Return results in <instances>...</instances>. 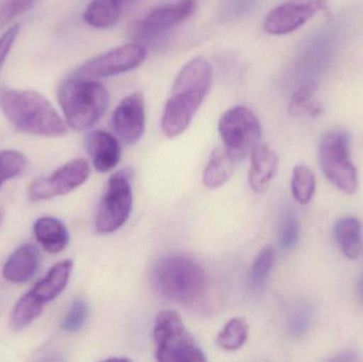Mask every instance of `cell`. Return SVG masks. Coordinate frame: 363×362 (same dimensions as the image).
<instances>
[{
    "label": "cell",
    "instance_id": "6da1fadb",
    "mask_svg": "<svg viewBox=\"0 0 363 362\" xmlns=\"http://www.w3.org/2000/svg\"><path fill=\"white\" fill-rule=\"evenodd\" d=\"M213 81V68L203 57H194L182 67L164 108L162 131L177 137L187 130L200 110Z\"/></svg>",
    "mask_w": 363,
    "mask_h": 362
},
{
    "label": "cell",
    "instance_id": "7a4b0ae2",
    "mask_svg": "<svg viewBox=\"0 0 363 362\" xmlns=\"http://www.w3.org/2000/svg\"><path fill=\"white\" fill-rule=\"evenodd\" d=\"M150 282L157 295L186 306L198 305L206 295L204 269L186 255H167L157 259L151 269Z\"/></svg>",
    "mask_w": 363,
    "mask_h": 362
},
{
    "label": "cell",
    "instance_id": "3957f363",
    "mask_svg": "<svg viewBox=\"0 0 363 362\" xmlns=\"http://www.w3.org/2000/svg\"><path fill=\"white\" fill-rule=\"evenodd\" d=\"M0 108L6 119L23 133L45 137H61L68 133L67 123L36 91L2 89Z\"/></svg>",
    "mask_w": 363,
    "mask_h": 362
},
{
    "label": "cell",
    "instance_id": "277c9868",
    "mask_svg": "<svg viewBox=\"0 0 363 362\" xmlns=\"http://www.w3.org/2000/svg\"><path fill=\"white\" fill-rule=\"evenodd\" d=\"M57 99L66 123L78 131L94 127L104 116L110 101L104 84L77 74L60 85Z\"/></svg>",
    "mask_w": 363,
    "mask_h": 362
},
{
    "label": "cell",
    "instance_id": "5b68a950",
    "mask_svg": "<svg viewBox=\"0 0 363 362\" xmlns=\"http://www.w3.org/2000/svg\"><path fill=\"white\" fill-rule=\"evenodd\" d=\"M153 337L155 357L162 362L206 361L191 334L177 312H161L155 319Z\"/></svg>",
    "mask_w": 363,
    "mask_h": 362
},
{
    "label": "cell",
    "instance_id": "8992f818",
    "mask_svg": "<svg viewBox=\"0 0 363 362\" xmlns=\"http://www.w3.org/2000/svg\"><path fill=\"white\" fill-rule=\"evenodd\" d=\"M350 136L336 130L324 136L319 148V162L328 181L342 193H355L359 185L358 171L350 152Z\"/></svg>",
    "mask_w": 363,
    "mask_h": 362
},
{
    "label": "cell",
    "instance_id": "52a82bcc",
    "mask_svg": "<svg viewBox=\"0 0 363 362\" xmlns=\"http://www.w3.org/2000/svg\"><path fill=\"white\" fill-rule=\"evenodd\" d=\"M218 130L224 148L238 161L252 152L262 137L259 119L247 106H234L224 112Z\"/></svg>",
    "mask_w": 363,
    "mask_h": 362
},
{
    "label": "cell",
    "instance_id": "ba28073f",
    "mask_svg": "<svg viewBox=\"0 0 363 362\" xmlns=\"http://www.w3.org/2000/svg\"><path fill=\"white\" fill-rule=\"evenodd\" d=\"M133 208V193L127 170L115 172L100 202L96 217V230L100 234L118 231L129 219Z\"/></svg>",
    "mask_w": 363,
    "mask_h": 362
},
{
    "label": "cell",
    "instance_id": "9c48e42d",
    "mask_svg": "<svg viewBox=\"0 0 363 362\" xmlns=\"http://www.w3.org/2000/svg\"><path fill=\"white\" fill-rule=\"evenodd\" d=\"M196 8L198 0H179L174 4L157 6L130 26V38L138 40L157 38L187 21Z\"/></svg>",
    "mask_w": 363,
    "mask_h": 362
},
{
    "label": "cell",
    "instance_id": "30bf717a",
    "mask_svg": "<svg viewBox=\"0 0 363 362\" xmlns=\"http://www.w3.org/2000/svg\"><path fill=\"white\" fill-rule=\"evenodd\" d=\"M146 57L147 49L143 45H123L89 60L77 70L76 74L91 79L117 76L135 69Z\"/></svg>",
    "mask_w": 363,
    "mask_h": 362
},
{
    "label": "cell",
    "instance_id": "8fae6325",
    "mask_svg": "<svg viewBox=\"0 0 363 362\" xmlns=\"http://www.w3.org/2000/svg\"><path fill=\"white\" fill-rule=\"evenodd\" d=\"M89 174L91 168L85 159L68 162L48 178L34 181L30 185V199L32 201H40L72 193L86 182Z\"/></svg>",
    "mask_w": 363,
    "mask_h": 362
},
{
    "label": "cell",
    "instance_id": "7c38bea8",
    "mask_svg": "<svg viewBox=\"0 0 363 362\" xmlns=\"http://www.w3.org/2000/svg\"><path fill=\"white\" fill-rule=\"evenodd\" d=\"M113 131L125 145H134L142 138L146 128L145 98L140 91L121 100L112 115Z\"/></svg>",
    "mask_w": 363,
    "mask_h": 362
},
{
    "label": "cell",
    "instance_id": "4fadbf2b",
    "mask_svg": "<svg viewBox=\"0 0 363 362\" xmlns=\"http://www.w3.org/2000/svg\"><path fill=\"white\" fill-rule=\"evenodd\" d=\"M321 1H288L273 9L264 21V31L273 35L291 33L307 23L321 8Z\"/></svg>",
    "mask_w": 363,
    "mask_h": 362
},
{
    "label": "cell",
    "instance_id": "5bb4252c",
    "mask_svg": "<svg viewBox=\"0 0 363 362\" xmlns=\"http://www.w3.org/2000/svg\"><path fill=\"white\" fill-rule=\"evenodd\" d=\"M85 147L97 171H111L121 162V147L118 140L104 130L89 132L85 138Z\"/></svg>",
    "mask_w": 363,
    "mask_h": 362
},
{
    "label": "cell",
    "instance_id": "9a60e30c",
    "mask_svg": "<svg viewBox=\"0 0 363 362\" xmlns=\"http://www.w3.org/2000/svg\"><path fill=\"white\" fill-rule=\"evenodd\" d=\"M279 159L268 145L258 144L251 152L249 183L252 191L262 193L269 188L279 169Z\"/></svg>",
    "mask_w": 363,
    "mask_h": 362
},
{
    "label": "cell",
    "instance_id": "2e32d148",
    "mask_svg": "<svg viewBox=\"0 0 363 362\" xmlns=\"http://www.w3.org/2000/svg\"><path fill=\"white\" fill-rule=\"evenodd\" d=\"M40 263V254L38 249L33 244H23L4 264V278L13 284L28 282L38 271Z\"/></svg>",
    "mask_w": 363,
    "mask_h": 362
},
{
    "label": "cell",
    "instance_id": "e0dca14e",
    "mask_svg": "<svg viewBox=\"0 0 363 362\" xmlns=\"http://www.w3.org/2000/svg\"><path fill=\"white\" fill-rule=\"evenodd\" d=\"M334 237L347 259H358L363 253V229L355 217H343L334 227Z\"/></svg>",
    "mask_w": 363,
    "mask_h": 362
},
{
    "label": "cell",
    "instance_id": "ac0fdd59",
    "mask_svg": "<svg viewBox=\"0 0 363 362\" xmlns=\"http://www.w3.org/2000/svg\"><path fill=\"white\" fill-rule=\"evenodd\" d=\"M238 159L230 154L224 147L213 151L208 163L203 172V183L207 188L223 186L234 174Z\"/></svg>",
    "mask_w": 363,
    "mask_h": 362
},
{
    "label": "cell",
    "instance_id": "d6986e66",
    "mask_svg": "<svg viewBox=\"0 0 363 362\" xmlns=\"http://www.w3.org/2000/svg\"><path fill=\"white\" fill-rule=\"evenodd\" d=\"M34 234L44 250L57 254L67 247L69 234L65 225L53 217H43L34 223Z\"/></svg>",
    "mask_w": 363,
    "mask_h": 362
},
{
    "label": "cell",
    "instance_id": "ffe728a7",
    "mask_svg": "<svg viewBox=\"0 0 363 362\" xmlns=\"http://www.w3.org/2000/svg\"><path fill=\"white\" fill-rule=\"evenodd\" d=\"M72 267H74V263L69 259H66V261L53 266L47 276L40 282L36 283L35 286L31 290L32 293L44 303L53 301L55 298L59 297L63 293L64 289L67 286Z\"/></svg>",
    "mask_w": 363,
    "mask_h": 362
},
{
    "label": "cell",
    "instance_id": "44dd1931",
    "mask_svg": "<svg viewBox=\"0 0 363 362\" xmlns=\"http://www.w3.org/2000/svg\"><path fill=\"white\" fill-rule=\"evenodd\" d=\"M127 0H91L84 12L87 25L96 29L114 27L121 18Z\"/></svg>",
    "mask_w": 363,
    "mask_h": 362
},
{
    "label": "cell",
    "instance_id": "7402d4cb",
    "mask_svg": "<svg viewBox=\"0 0 363 362\" xmlns=\"http://www.w3.org/2000/svg\"><path fill=\"white\" fill-rule=\"evenodd\" d=\"M250 327L241 317L230 319L216 337V344L222 350L234 352L245 346L249 337Z\"/></svg>",
    "mask_w": 363,
    "mask_h": 362
},
{
    "label": "cell",
    "instance_id": "603a6c76",
    "mask_svg": "<svg viewBox=\"0 0 363 362\" xmlns=\"http://www.w3.org/2000/svg\"><path fill=\"white\" fill-rule=\"evenodd\" d=\"M318 87L315 84L304 85L292 95L289 113L296 117H318L323 113L321 103L318 101Z\"/></svg>",
    "mask_w": 363,
    "mask_h": 362
},
{
    "label": "cell",
    "instance_id": "cb8c5ba5",
    "mask_svg": "<svg viewBox=\"0 0 363 362\" xmlns=\"http://www.w3.org/2000/svg\"><path fill=\"white\" fill-rule=\"evenodd\" d=\"M44 304V302L40 301L32 291L26 293L19 299L13 310V327L16 329H23L29 327L42 314Z\"/></svg>",
    "mask_w": 363,
    "mask_h": 362
},
{
    "label": "cell",
    "instance_id": "d4e9b609",
    "mask_svg": "<svg viewBox=\"0 0 363 362\" xmlns=\"http://www.w3.org/2000/svg\"><path fill=\"white\" fill-rule=\"evenodd\" d=\"M275 264V251L272 246H266L259 251L252 264L249 281L255 291L262 290L268 282Z\"/></svg>",
    "mask_w": 363,
    "mask_h": 362
},
{
    "label": "cell",
    "instance_id": "484cf974",
    "mask_svg": "<svg viewBox=\"0 0 363 362\" xmlns=\"http://www.w3.org/2000/svg\"><path fill=\"white\" fill-rule=\"evenodd\" d=\"M291 191L294 200L305 205L313 198L315 191V176L306 165H296L292 170Z\"/></svg>",
    "mask_w": 363,
    "mask_h": 362
},
{
    "label": "cell",
    "instance_id": "4316f807",
    "mask_svg": "<svg viewBox=\"0 0 363 362\" xmlns=\"http://www.w3.org/2000/svg\"><path fill=\"white\" fill-rule=\"evenodd\" d=\"M301 227L298 215L292 208H286L279 225V244L285 251L294 250L300 242Z\"/></svg>",
    "mask_w": 363,
    "mask_h": 362
},
{
    "label": "cell",
    "instance_id": "83f0119b",
    "mask_svg": "<svg viewBox=\"0 0 363 362\" xmlns=\"http://www.w3.org/2000/svg\"><path fill=\"white\" fill-rule=\"evenodd\" d=\"M89 316V307L86 302L83 300H77L70 306L62 322V329L65 333L74 334L84 327Z\"/></svg>",
    "mask_w": 363,
    "mask_h": 362
},
{
    "label": "cell",
    "instance_id": "f1b7e54d",
    "mask_svg": "<svg viewBox=\"0 0 363 362\" xmlns=\"http://www.w3.org/2000/svg\"><path fill=\"white\" fill-rule=\"evenodd\" d=\"M26 159L17 151H1L0 152V187L6 181L18 176L25 168Z\"/></svg>",
    "mask_w": 363,
    "mask_h": 362
},
{
    "label": "cell",
    "instance_id": "f546056e",
    "mask_svg": "<svg viewBox=\"0 0 363 362\" xmlns=\"http://www.w3.org/2000/svg\"><path fill=\"white\" fill-rule=\"evenodd\" d=\"M313 308L309 304L302 303L290 317L289 331L294 337H303L308 333L313 324Z\"/></svg>",
    "mask_w": 363,
    "mask_h": 362
},
{
    "label": "cell",
    "instance_id": "4dcf8cb0",
    "mask_svg": "<svg viewBox=\"0 0 363 362\" xmlns=\"http://www.w3.org/2000/svg\"><path fill=\"white\" fill-rule=\"evenodd\" d=\"M38 0H0V28L33 8Z\"/></svg>",
    "mask_w": 363,
    "mask_h": 362
},
{
    "label": "cell",
    "instance_id": "1f68e13d",
    "mask_svg": "<svg viewBox=\"0 0 363 362\" xmlns=\"http://www.w3.org/2000/svg\"><path fill=\"white\" fill-rule=\"evenodd\" d=\"M18 31L19 26H14V27L6 30L2 34L1 38H0V70H1V67L4 66L9 53H10L13 45H14L15 40H16L17 35H18Z\"/></svg>",
    "mask_w": 363,
    "mask_h": 362
},
{
    "label": "cell",
    "instance_id": "d6a6232c",
    "mask_svg": "<svg viewBox=\"0 0 363 362\" xmlns=\"http://www.w3.org/2000/svg\"><path fill=\"white\" fill-rule=\"evenodd\" d=\"M332 361H359L357 354L355 352H351V351H347V352L341 353L338 356L333 358Z\"/></svg>",
    "mask_w": 363,
    "mask_h": 362
},
{
    "label": "cell",
    "instance_id": "836d02e7",
    "mask_svg": "<svg viewBox=\"0 0 363 362\" xmlns=\"http://www.w3.org/2000/svg\"><path fill=\"white\" fill-rule=\"evenodd\" d=\"M357 293L360 301L363 304V273H362V276H359L357 281Z\"/></svg>",
    "mask_w": 363,
    "mask_h": 362
},
{
    "label": "cell",
    "instance_id": "e575fe53",
    "mask_svg": "<svg viewBox=\"0 0 363 362\" xmlns=\"http://www.w3.org/2000/svg\"><path fill=\"white\" fill-rule=\"evenodd\" d=\"M1 220H2V213L0 212V223H1Z\"/></svg>",
    "mask_w": 363,
    "mask_h": 362
}]
</instances>
